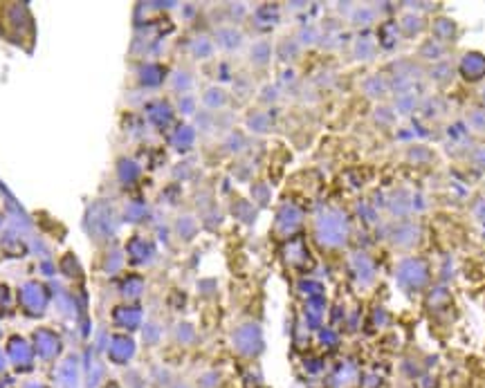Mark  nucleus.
Masks as SVG:
<instances>
[{"mask_svg":"<svg viewBox=\"0 0 485 388\" xmlns=\"http://www.w3.org/2000/svg\"><path fill=\"white\" fill-rule=\"evenodd\" d=\"M396 281L409 294L422 292L429 285V265L422 258H404L396 267Z\"/></svg>","mask_w":485,"mask_h":388,"instance_id":"1","label":"nucleus"},{"mask_svg":"<svg viewBox=\"0 0 485 388\" xmlns=\"http://www.w3.org/2000/svg\"><path fill=\"white\" fill-rule=\"evenodd\" d=\"M319 241L328 247H339L348 238V220L341 211H328L319 220Z\"/></svg>","mask_w":485,"mask_h":388,"instance_id":"2","label":"nucleus"},{"mask_svg":"<svg viewBox=\"0 0 485 388\" xmlns=\"http://www.w3.org/2000/svg\"><path fill=\"white\" fill-rule=\"evenodd\" d=\"M389 241L393 247H398V250H411V247L418 245V241H420V227L416 223L402 220V223L391 227Z\"/></svg>","mask_w":485,"mask_h":388,"instance_id":"3","label":"nucleus"},{"mask_svg":"<svg viewBox=\"0 0 485 388\" xmlns=\"http://www.w3.org/2000/svg\"><path fill=\"white\" fill-rule=\"evenodd\" d=\"M234 343H236L240 355H245V357L259 355L261 348H263V339H261L259 328L256 325H243V328H238L236 334H234Z\"/></svg>","mask_w":485,"mask_h":388,"instance_id":"4","label":"nucleus"},{"mask_svg":"<svg viewBox=\"0 0 485 388\" xmlns=\"http://www.w3.org/2000/svg\"><path fill=\"white\" fill-rule=\"evenodd\" d=\"M353 270H355L357 281L364 287H371L373 283H376V263L371 261L369 254H364V252L353 254Z\"/></svg>","mask_w":485,"mask_h":388,"instance_id":"5","label":"nucleus"},{"mask_svg":"<svg viewBox=\"0 0 485 388\" xmlns=\"http://www.w3.org/2000/svg\"><path fill=\"white\" fill-rule=\"evenodd\" d=\"M461 74L468 79V81H479L485 76V56L470 52L461 58Z\"/></svg>","mask_w":485,"mask_h":388,"instance_id":"6","label":"nucleus"},{"mask_svg":"<svg viewBox=\"0 0 485 388\" xmlns=\"http://www.w3.org/2000/svg\"><path fill=\"white\" fill-rule=\"evenodd\" d=\"M387 209L389 213L393 218H398V220H402V218H407L411 213V195L404 191V188H398V191H393L389 195L387 200Z\"/></svg>","mask_w":485,"mask_h":388,"instance_id":"7","label":"nucleus"},{"mask_svg":"<svg viewBox=\"0 0 485 388\" xmlns=\"http://www.w3.org/2000/svg\"><path fill=\"white\" fill-rule=\"evenodd\" d=\"M362 92L367 95L373 102H380V99L387 97L389 90V79H384L382 74H371L367 81L362 83Z\"/></svg>","mask_w":485,"mask_h":388,"instance_id":"8","label":"nucleus"},{"mask_svg":"<svg viewBox=\"0 0 485 388\" xmlns=\"http://www.w3.org/2000/svg\"><path fill=\"white\" fill-rule=\"evenodd\" d=\"M400 41V27L398 23H382L378 27V45L384 49V52H391L393 47L398 45Z\"/></svg>","mask_w":485,"mask_h":388,"instance_id":"9","label":"nucleus"},{"mask_svg":"<svg viewBox=\"0 0 485 388\" xmlns=\"http://www.w3.org/2000/svg\"><path fill=\"white\" fill-rule=\"evenodd\" d=\"M398 27H400V34L402 36L416 38V36H420L424 32V18L420 14H416V12H409V14H404L400 18Z\"/></svg>","mask_w":485,"mask_h":388,"instance_id":"10","label":"nucleus"},{"mask_svg":"<svg viewBox=\"0 0 485 388\" xmlns=\"http://www.w3.org/2000/svg\"><path fill=\"white\" fill-rule=\"evenodd\" d=\"M391 72L396 76H404L409 79L411 83H416L418 79L424 76V70L416 63V61H409V58H400V61H396L391 65Z\"/></svg>","mask_w":485,"mask_h":388,"instance_id":"11","label":"nucleus"},{"mask_svg":"<svg viewBox=\"0 0 485 388\" xmlns=\"http://www.w3.org/2000/svg\"><path fill=\"white\" fill-rule=\"evenodd\" d=\"M420 106L418 102V95L416 92H404V95H396V99H393V111H396V115H402V117H409L416 113V108Z\"/></svg>","mask_w":485,"mask_h":388,"instance_id":"12","label":"nucleus"},{"mask_svg":"<svg viewBox=\"0 0 485 388\" xmlns=\"http://www.w3.org/2000/svg\"><path fill=\"white\" fill-rule=\"evenodd\" d=\"M353 54H355L357 61H373L378 54V43L373 41L371 36H364L355 41V47H353Z\"/></svg>","mask_w":485,"mask_h":388,"instance_id":"13","label":"nucleus"},{"mask_svg":"<svg viewBox=\"0 0 485 388\" xmlns=\"http://www.w3.org/2000/svg\"><path fill=\"white\" fill-rule=\"evenodd\" d=\"M427 76L431 79L433 83L445 86V83H449L452 79H454V67H452L447 61H436V63H433V65L429 67Z\"/></svg>","mask_w":485,"mask_h":388,"instance_id":"14","label":"nucleus"},{"mask_svg":"<svg viewBox=\"0 0 485 388\" xmlns=\"http://www.w3.org/2000/svg\"><path fill=\"white\" fill-rule=\"evenodd\" d=\"M431 27H433V36L440 38V41H449V38H454V34H456V23L445 16L436 18Z\"/></svg>","mask_w":485,"mask_h":388,"instance_id":"15","label":"nucleus"},{"mask_svg":"<svg viewBox=\"0 0 485 388\" xmlns=\"http://www.w3.org/2000/svg\"><path fill=\"white\" fill-rule=\"evenodd\" d=\"M442 54H445V47H442L438 41H433V38H429V41H424V43L418 47V56L424 58V61H431V63H436Z\"/></svg>","mask_w":485,"mask_h":388,"instance_id":"16","label":"nucleus"},{"mask_svg":"<svg viewBox=\"0 0 485 388\" xmlns=\"http://www.w3.org/2000/svg\"><path fill=\"white\" fill-rule=\"evenodd\" d=\"M351 18L357 27H369V25H373L378 21V12H376V9H371L369 5H362L357 9H353Z\"/></svg>","mask_w":485,"mask_h":388,"instance_id":"17","label":"nucleus"},{"mask_svg":"<svg viewBox=\"0 0 485 388\" xmlns=\"http://www.w3.org/2000/svg\"><path fill=\"white\" fill-rule=\"evenodd\" d=\"M396 111H393L391 106H384V104H380L376 111H373V119H376V124L380 126V128H391L393 124H396Z\"/></svg>","mask_w":485,"mask_h":388,"instance_id":"18","label":"nucleus"},{"mask_svg":"<svg viewBox=\"0 0 485 388\" xmlns=\"http://www.w3.org/2000/svg\"><path fill=\"white\" fill-rule=\"evenodd\" d=\"M407 160L411 164H427V162H431V151L427 146H418L416 144L407 151Z\"/></svg>","mask_w":485,"mask_h":388,"instance_id":"19","label":"nucleus"},{"mask_svg":"<svg viewBox=\"0 0 485 388\" xmlns=\"http://www.w3.org/2000/svg\"><path fill=\"white\" fill-rule=\"evenodd\" d=\"M220 38H222V43H225V47H238L240 43V36L234 32V29H225V32H220Z\"/></svg>","mask_w":485,"mask_h":388,"instance_id":"20","label":"nucleus"},{"mask_svg":"<svg viewBox=\"0 0 485 388\" xmlns=\"http://www.w3.org/2000/svg\"><path fill=\"white\" fill-rule=\"evenodd\" d=\"M470 122L474 128H479V131H485V111H472L470 113Z\"/></svg>","mask_w":485,"mask_h":388,"instance_id":"21","label":"nucleus"},{"mask_svg":"<svg viewBox=\"0 0 485 388\" xmlns=\"http://www.w3.org/2000/svg\"><path fill=\"white\" fill-rule=\"evenodd\" d=\"M424 197L422 193H416V195H411V211H424Z\"/></svg>","mask_w":485,"mask_h":388,"instance_id":"22","label":"nucleus"},{"mask_svg":"<svg viewBox=\"0 0 485 388\" xmlns=\"http://www.w3.org/2000/svg\"><path fill=\"white\" fill-rule=\"evenodd\" d=\"M222 102H225V95H222V92L211 90V92L207 95V104H209V106H220Z\"/></svg>","mask_w":485,"mask_h":388,"instance_id":"23","label":"nucleus"},{"mask_svg":"<svg viewBox=\"0 0 485 388\" xmlns=\"http://www.w3.org/2000/svg\"><path fill=\"white\" fill-rule=\"evenodd\" d=\"M376 323H378L380 328H384V325L389 323V316H387V312H384V310H380V307L376 310Z\"/></svg>","mask_w":485,"mask_h":388,"instance_id":"24","label":"nucleus"},{"mask_svg":"<svg viewBox=\"0 0 485 388\" xmlns=\"http://www.w3.org/2000/svg\"><path fill=\"white\" fill-rule=\"evenodd\" d=\"M321 339H323V341H328V343H335V341H337V337H332V334H321Z\"/></svg>","mask_w":485,"mask_h":388,"instance_id":"25","label":"nucleus"},{"mask_svg":"<svg viewBox=\"0 0 485 388\" xmlns=\"http://www.w3.org/2000/svg\"><path fill=\"white\" fill-rule=\"evenodd\" d=\"M409 135H411L409 131H400V137H398V139H402V142H407V139H411Z\"/></svg>","mask_w":485,"mask_h":388,"instance_id":"26","label":"nucleus"}]
</instances>
